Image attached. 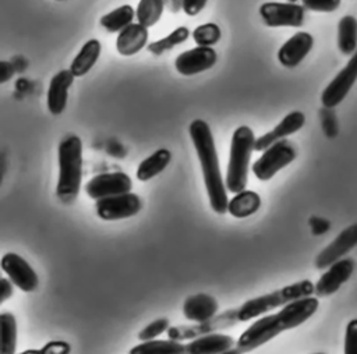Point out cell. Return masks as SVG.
Instances as JSON below:
<instances>
[{"label":"cell","instance_id":"cell-1","mask_svg":"<svg viewBox=\"0 0 357 354\" xmlns=\"http://www.w3.org/2000/svg\"><path fill=\"white\" fill-rule=\"evenodd\" d=\"M319 307V301L315 297H305L296 300L276 314L266 315L251 323L237 339L236 347L241 353H250L262 344L268 343L284 330L294 329L310 319Z\"/></svg>","mask_w":357,"mask_h":354},{"label":"cell","instance_id":"cell-2","mask_svg":"<svg viewBox=\"0 0 357 354\" xmlns=\"http://www.w3.org/2000/svg\"><path fill=\"white\" fill-rule=\"evenodd\" d=\"M188 132L202 169L209 205L218 215H223L227 212L229 198L226 194V184L223 183L220 173L218 152L211 127L204 120H194L188 127Z\"/></svg>","mask_w":357,"mask_h":354},{"label":"cell","instance_id":"cell-3","mask_svg":"<svg viewBox=\"0 0 357 354\" xmlns=\"http://www.w3.org/2000/svg\"><path fill=\"white\" fill-rule=\"evenodd\" d=\"M82 180V142L68 135L59 144V180L56 195L63 203H71L79 194Z\"/></svg>","mask_w":357,"mask_h":354},{"label":"cell","instance_id":"cell-4","mask_svg":"<svg viewBox=\"0 0 357 354\" xmlns=\"http://www.w3.org/2000/svg\"><path fill=\"white\" fill-rule=\"evenodd\" d=\"M255 145V135L247 125H240L234 130L230 142V156L226 170V190L237 194L245 190L248 181V167L251 153Z\"/></svg>","mask_w":357,"mask_h":354},{"label":"cell","instance_id":"cell-5","mask_svg":"<svg viewBox=\"0 0 357 354\" xmlns=\"http://www.w3.org/2000/svg\"><path fill=\"white\" fill-rule=\"evenodd\" d=\"M312 294H315V284H312V282L310 280H301V282L284 286L272 293L247 300L244 304H241L237 308L238 319L240 322L250 321L268 311H272L279 307H284L296 300L311 297Z\"/></svg>","mask_w":357,"mask_h":354},{"label":"cell","instance_id":"cell-6","mask_svg":"<svg viewBox=\"0 0 357 354\" xmlns=\"http://www.w3.org/2000/svg\"><path fill=\"white\" fill-rule=\"evenodd\" d=\"M297 156L294 145L284 139H280L266 148L262 155L251 166L254 176L261 181L271 180L279 170L290 164Z\"/></svg>","mask_w":357,"mask_h":354},{"label":"cell","instance_id":"cell-7","mask_svg":"<svg viewBox=\"0 0 357 354\" xmlns=\"http://www.w3.org/2000/svg\"><path fill=\"white\" fill-rule=\"evenodd\" d=\"M240 323L237 308L227 309L216 316H213L209 321L199 322L197 325H178V326H170L167 329V337L172 340L183 341V340H192L204 334L215 333L220 329H227L234 325Z\"/></svg>","mask_w":357,"mask_h":354},{"label":"cell","instance_id":"cell-8","mask_svg":"<svg viewBox=\"0 0 357 354\" xmlns=\"http://www.w3.org/2000/svg\"><path fill=\"white\" fill-rule=\"evenodd\" d=\"M142 208L141 198L134 192L120 194L98 199L95 210L98 217L103 220H120L135 216Z\"/></svg>","mask_w":357,"mask_h":354},{"label":"cell","instance_id":"cell-9","mask_svg":"<svg viewBox=\"0 0 357 354\" xmlns=\"http://www.w3.org/2000/svg\"><path fill=\"white\" fill-rule=\"evenodd\" d=\"M304 7L296 3H276L268 1L261 4L259 15L265 25L276 26H294L298 28L304 24Z\"/></svg>","mask_w":357,"mask_h":354},{"label":"cell","instance_id":"cell-10","mask_svg":"<svg viewBox=\"0 0 357 354\" xmlns=\"http://www.w3.org/2000/svg\"><path fill=\"white\" fill-rule=\"evenodd\" d=\"M357 79V50L351 54L347 64L337 72V75L328 84L321 95L324 107L332 109L337 106L350 92Z\"/></svg>","mask_w":357,"mask_h":354},{"label":"cell","instance_id":"cell-11","mask_svg":"<svg viewBox=\"0 0 357 354\" xmlns=\"http://www.w3.org/2000/svg\"><path fill=\"white\" fill-rule=\"evenodd\" d=\"M131 178L123 171L102 173L92 177L85 184V192L92 199H103L120 194L131 192Z\"/></svg>","mask_w":357,"mask_h":354},{"label":"cell","instance_id":"cell-12","mask_svg":"<svg viewBox=\"0 0 357 354\" xmlns=\"http://www.w3.org/2000/svg\"><path fill=\"white\" fill-rule=\"evenodd\" d=\"M1 269L21 291L31 293L38 288V275L22 256L14 252H7L1 258Z\"/></svg>","mask_w":357,"mask_h":354},{"label":"cell","instance_id":"cell-13","mask_svg":"<svg viewBox=\"0 0 357 354\" xmlns=\"http://www.w3.org/2000/svg\"><path fill=\"white\" fill-rule=\"evenodd\" d=\"M357 245V223L346 227L339 236L326 245L315 258V268L325 269L335 262L343 259V256Z\"/></svg>","mask_w":357,"mask_h":354},{"label":"cell","instance_id":"cell-14","mask_svg":"<svg viewBox=\"0 0 357 354\" xmlns=\"http://www.w3.org/2000/svg\"><path fill=\"white\" fill-rule=\"evenodd\" d=\"M216 59V52L212 47L197 46L180 53L174 60V67L181 75H194L212 68Z\"/></svg>","mask_w":357,"mask_h":354},{"label":"cell","instance_id":"cell-15","mask_svg":"<svg viewBox=\"0 0 357 354\" xmlns=\"http://www.w3.org/2000/svg\"><path fill=\"white\" fill-rule=\"evenodd\" d=\"M354 272V261L343 258L328 268V270L315 283V294L326 297L336 293L343 283H346Z\"/></svg>","mask_w":357,"mask_h":354},{"label":"cell","instance_id":"cell-16","mask_svg":"<svg viewBox=\"0 0 357 354\" xmlns=\"http://www.w3.org/2000/svg\"><path fill=\"white\" fill-rule=\"evenodd\" d=\"M314 45V38L308 32H297L287 39L278 52V60L282 66L293 68L298 66L310 53Z\"/></svg>","mask_w":357,"mask_h":354},{"label":"cell","instance_id":"cell-17","mask_svg":"<svg viewBox=\"0 0 357 354\" xmlns=\"http://www.w3.org/2000/svg\"><path fill=\"white\" fill-rule=\"evenodd\" d=\"M305 123V116L301 111H291L283 120L269 132L261 135L259 138L255 139L254 151L257 152H264L266 148H269L272 144L284 139L286 137L297 132Z\"/></svg>","mask_w":357,"mask_h":354},{"label":"cell","instance_id":"cell-18","mask_svg":"<svg viewBox=\"0 0 357 354\" xmlns=\"http://www.w3.org/2000/svg\"><path fill=\"white\" fill-rule=\"evenodd\" d=\"M74 78L75 75L71 72V70H61L50 79L47 89V109L52 114L57 116L64 110L67 105L68 88L71 86Z\"/></svg>","mask_w":357,"mask_h":354},{"label":"cell","instance_id":"cell-19","mask_svg":"<svg viewBox=\"0 0 357 354\" xmlns=\"http://www.w3.org/2000/svg\"><path fill=\"white\" fill-rule=\"evenodd\" d=\"M218 308H219V304L212 295L199 293L185 298L183 304V314L185 319L199 323L216 316Z\"/></svg>","mask_w":357,"mask_h":354},{"label":"cell","instance_id":"cell-20","mask_svg":"<svg viewBox=\"0 0 357 354\" xmlns=\"http://www.w3.org/2000/svg\"><path fill=\"white\" fill-rule=\"evenodd\" d=\"M234 339L223 333H209L190 340L187 354H223L234 347Z\"/></svg>","mask_w":357,"mask_h":354},{"label":"cell","instance_id":"cell-21","mask_svg":"<svg viewBox=\"0 0 357 354\" xmlns=\"http://www.w3.org/2000/svg\"><path fill=\"white\" fill-rule=\"evenodd\" d=\"M148 42V28L141 24H130L116 39V49L123 56H132L145 47Z\"/></svg>","mask_w":357,"mask_h":354},{"label":"cell","instance_id":"cell-22","mask_svg":"<svg viewBox=\"0 0 357 354\" xmlns=\"http://www.w3.org/2000/svg\"><path fill=\"white\" fill-rule=\"evenodd\" d=\"M100 50H102V46L98 39H89L88 42H85L70 66L71 72L75 77L85 75L98 61Z\"/></svg>","mask_w":357,"mask_h":354},{"label":"cell","instance_id":"cell-23","mask_svg":"<svg viewBox=\"0 0 357 354\" xmlns=\"http://www.w3.org/2000/svg\"><path fill=\"white\" fill-rule=\"evenodd\" d=\"M261 206V197L254 191L237 192L231 199H229L227 212L237 219H243L254 215Z\"/></svg>","mask_w":357,"mask_h":354},{"label":"cell","instance_id":"cell-24","mask_svg":"<svg viewBox=\"0 0 357 354\" xmlns=\"http://www.w3.org/2000/svg\"><path fill=\"white\" fill-rule=\"evenodd\" d=\"M172 160L170 151L162 148L155 151L146 159H144L137 169V178L139 181H148L162 173Z\"/></svg>","mask_w":357,"mask_h":354},{"label":"cell","instance_id":"cell-25","mask_svg":"<svg viewBox=\"0 0 357 354\" xmlns=\"http://www.w3.org/2000/svg\"><path fill=\"white\" fill-rule=\"evenodd\" d=\"M337 47L343 54H353L357 50V20L344 15L337 24Z\"/></svg>","mask_w":357,"mask_h":354},{"label":"cell","instance_id":"cell-26","mask_svg":"<svg viewBox=\"0 0 357 354\" xmlns=\"http://www.w3.org/2000/svg\"><path fill=\"white\" fill-rule=\"evenodd\" d=\"M130 354H187V347L177 340H149L132 347Z\"/></svg>","mask_w":357,"mask_h":354},{"label":"cell","instance_id":"cell-27","mask_svg":"<svg viewBox=\"0 0 357 354\" xmlns=\"http://www.w3.org/2000/svg\"><path fill=\"white\" fill-rule=\"evenodd\" d=\"M17 321L11 312L0 315V354H15Z\"/></svg>","mask_w":357,"mask_h":354},{"label":"cell","instance_id":"cell-28","mask_svg":"<svg viewBox=\"0 0 357 354\" xmlns=\"http://www.w3.org/2000/svg\"><path fill=\"white\" fill-rule=\"evenodd\" d=\"M132 18H134V8L130 4H124L105 14L100 18V25L107 32H121L126 26L132 24L131 22Z\"/></svg>","mask_w":357,"mask_h":354},{"label":"cell","instance_id":"cell-29","mask_svg":"<svg viewBox=\"0 0 357 354\" xmlns=\"http://www.w3.org/2000/svg\"><path fill=\"white\" fill-rule=\"evenodd\" d=\"M165 10L163 0H139L135 11V17L138 24L144 25L145 28L153 26L162 17Z\"/></svg>","mask_w":357,"mask_h":354},{"label":"cell","instance_id":"cell-30","mask_svg":"<svg viewBox=\"0 0 357 354\" xmlns=\"http://www.w3.org/2000/svg\"><path fill=\"white\" fill-rule=\"evenodd\" d=\"M190 36V31L188 28L185 26H178L176 28L173 32H170L167 36L159 39V40H155L152 43L148 45V52H151L152 54H156V56H160L162 53L167 52V50H172L173 47H176L177 45L183 43L187 38Z\"/></svg>","mask_w":357,"mask_h":354},{"label":"cell","instance_id":"cell-31","mask_svg":"<svg viewBox=\"0 0 357 354\" xmlns=\"http://www.w3.org/2000/svg\"><path fill=\"white\" fill-rule=\"evenodd\" d=\"M192 39L198 46L212 47L220 39V28L213 22L202 24L192 31Z\"/></svg>","mask_w":357,"mask_h":354},{"label":"cell","instance_id":"cell-32","mask_svg":"<svg viewBox=\"0 0 357 354\" xmlns=\"http://www.w3.org/2000/svg\"><path fill=\"white\" fill-rule=\"evenodd\" d=\"M169 319L166 318H160L156 319L153 322H151L148 326H145L139 333H138V339L141 341H149V340H155L156 336L167 332L169 329Z\"/></svg>","mask_w":357,"mask_h":354},{"label":"cell","instance_id":"cell-33","mask_svg":"<svg viewBox=\"0 0 357 354\" xmlns=\"http://www.w3.org/2000/svg\"><path fill=\"white\" fill-rule=\"evenodd\" d=\"M303 7L317 13H332L340 6V0H301Z\"/></svg>","mask_w":357,"mask_h":354},{"label":"cell","instance_id":"cell-34","mask_svg":"<svg viewBox=\"0 0 357 354\" xmlns=\"http://www.w3.org/2000/svg\"><path fill=\"white\" fill-rule=\"evenodd\" d=\"M344 354H357V319H351L346 326Z\"/></svg>","mask_w":357,"mask_h":354},{"label":"cell","instance_id":"cell-35","mask_svg":"<svg viewBox=\"0 0 357 354\" xmlns=\"http://www.w3.org/2000/svg\"><path fill=\"white\" fill-rule=\"evenodd\" d=\"M42 354H70L71 346L63 340H52L40 348Z\"/></svg>","mask_w":357,"mask_h":354},{"label":"cell","instance_id":"cell-36","mask_svg":"<svg viewBox=\"0 0 357 354\" xmlns=\"http://www.w3.org/2000/svg\"><path fill=\"white\" fill-rule=\"evenodd\" d=\"M206 1H208V0H183V7H181V10H183L187 15L192 17V15H197V14L205 7Z\"/></svg>","mask_w":357,"mask_h":354},{"label":"cell","instance_id":"cell-37","mask_svg":"<svg viewBox=\"0 0 357 354\" xmlns=\"http://www.w3.org/2000/svg\"><path fill=\"white\" fill-rule=\"evenodd\" d=\"M13 295V282L7 277L0 280V302H4Z\"/></svg>","mask_w":357,"mask_h":354},{"label":"cell","instance_id":"cell-38","mask_svg":"<svg viewBox=\"0 0 357 354\" xmlns=\"http://www.w3.org/2000/svg\"><path fill=\"white\" fill-rule=\"evenodd\" d=\"M310 224L314 234H324L329 229V222L319 217H311Z\"/></svg>","mask_w":357,"mask_h":354},{"label":"cell","instance_id":"cell-39","mask_svg":"<svg viewBox=\"0 0 357 354\" xmlns=\"http://www.w3.org/2000/svg\"><path fill=\"white\" fill-rule=\"evenodd\" d=\"M13 75V67L11 64H8L7 61H1L0 63V82H6L10 79V77Z\"/></svg>","mask_w":357,"mask_h":354},{"label":"cell","instance_id":"cell-40","mask_svg":"<svg viewBox=\"0 0 357 354\" xmlns=\"http://www.w3.org/2000/svg\"><path fill=\"white\" fill-rule=\"evenodd\" d=\"M163 1L167 10L172 13H177L183 7V0H163Z\"/></svg>","mask_w":357,"mask_h":354},{"label":"cell","instance_id":"cell-41","mask_svg":"<svg viewBox=\"0 0 357 354\" xmlns=\"http://www.w3.org/2000/svg\"><path fill=\"white\" fill-rule=\"evenodd\" d=\"M20 354H42V351H40V348L39 350H25V351H22V353H20Z\"/></svg>","mask_w":357,"mask_h":354},{"label":"cell","instance_id":"cell-42","mask_svg":"<svg viewBox=\"0 0 357 354\" xmlns=\"http://www.w3.org/2000/svg\"><path fill=\"white\" fill-rule=\"evenodd\" d=\"M223 354H243L237 347H233L231 350H229V351H226V353H223Z\"/></svg>","mask_w":357,"mask_h":354},{"label":"cell","instance_id":"cell-43","mask_svg":"<svg viewBox=\"0 0 357 354\" xmlns=\"http://www.w3.org/2000/svg\"><path fill=\"white\" fill-rule=\"evenodd\" d=\"M287 1H289V3H296L297 0H287Z\"/></svg>","mask_w":357,"mask_h":354},{"label":"cell","instance_id":"cell-44","mask_svg":"<svg viewBox=\"0 0 357 354\" xmlns=\"http://www.w3.org/2000/svg\"><path fill=\"white\" fill-rule=\"evenodd\" d=\"M315 354H324V353H315Z\"/></svg>","mask_w":357,"mask_h":354},{"label":"cell","instance_id":"cell-45","mask_svg":"<svg viewBox=\"0 0 357 354\" xmlns=\"http://www.w3.org/2000/svg\"><path fill=\"white\" fill-rule=\"evenodd\" d=\"M57 1H63V0H57Z\"/></svg>","mask_w":357,"mask_h":354}]
</instances>
